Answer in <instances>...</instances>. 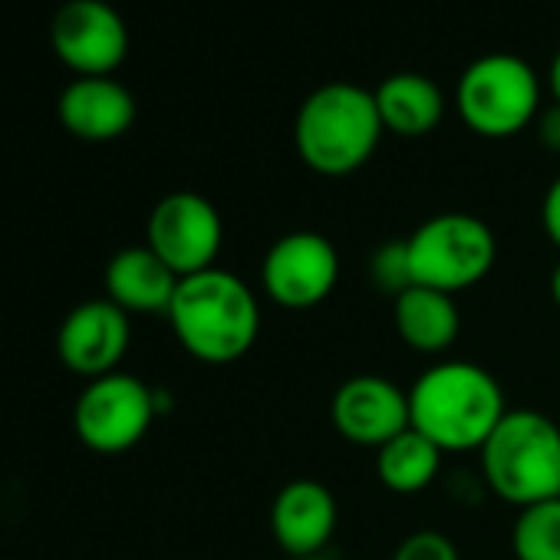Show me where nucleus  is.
<instances>
[{"mask_svg": "<svg viewBox=\"0 0 560 560\" xmlns=\"http://www.w3.org/2000/svg\"><path fill=\"white\" fill-rule=\"evenodd\" d=\"M370 280L376 284L380 294L386 298H399L409 288H416V277H412V264H409V244L402 241H386L373 250L370 257Z\"/></svg>", "mask_w": 560, "mask_h": 560, "instance_id": "obj_20", "label": "nucleus"}, {"mask_svg": "<svg viewBox=\"0 0 560 560\" xmlns=\"http://www.w3.org/2000/svg\"><path fill=\"white\" fill-rule=\"evenodd\" d=\"M330 422L340 439L376 452L399 432L412 429L409 389H402L393 380L376 376V373L350 376L334 393Z\"/></svg>", "mask_w": 560, "mask_h": 560, "instance_id": "obj_11", "label": "nucleus"}, {"mask_svg": "<svg viewBox=\"0 0 560 560\" xmlns=\"http://www.w3.org/2000/svg\"><path fill=\"white\" fill-rule=\"evenodd\" d=\"M406 244L416 284L452 298L481 284L498 260L494 231L468 211L432 214L406 237Z\"/></svg>", "mask_w": 560, "mask_h": 560, "instance_id": "obj_5", "label": "nucleus"}, {"mask_svg": "<svg viewBox=\"0 0 560 560\" xmlns=\"http://www.w3.org/2000/svg\"><path fill=\"white\" fill-rule=\"evenodd\" d=\"M145 244L178 277H191L218 267V254L224 244V221L205 195L172 191L152 208L145 224Z\"/></svg>", "mask_w": 560, "mask_h": 560, "instance_id": "obj_9", "label": "nucleus"}, {"mask_svg": "<svg viewBox=\"0 0 560 560\" xmlns=\"http://www.w3.org/2000/svg\"><path fill=\"white\" fill-rule=\"evenodd\" d=\"M508 416L494 373L471 360H442L409 386L412 429L448 452H478Z\"/></svg>", "mask_w": 560, "mask_h": 560, "instance_id": "obj_2", "label": "nucleus"}, {"mask_svg": "<svg viewBox=\"0 0 560 560\" xmlns=\"http://www.w3.org/2000/svg\"><path fill=\"white\" fill-rule=\"evenodd\" d=\"M376 96L357 83L317 86L298 109L294 145L304 165L327 178L360 172L383 139Z\"/></svg>", "mask_w": 560, "mask_h": 560, "instance_id": "obj_3", "label": "nucleus"}, {"mask_svg": "<svg viewBox=\"0 0 560 560\" xmlns=\"http://www.w3.org/2000/svg\"><path fill=\"white\" fill-rule=\"evenodd\" d=\"M165 317L182 350L208 366L244 360L260 337L257 294L224 267L182 277Z\"/></svg>", "mask_w": 560, "mask_h": 560, "instance_id": "obj_1", "label": "nucleus"}, {"mask_svg": "<svg viewBox=\"0 0 560 560\" xmlns=\"http://www.w3.org/2000/svg\"><path fill=\"white\" fill-rule=\"evenodd\" d=\"M50 44L77 77H113L129 54V27L106 0H67L54 14Z\"/></svg>", "mask_w": 560, "mask_h": 560, "instance_id": "obj_10", "label": "nucleus"}, {"mask_svg": "<svg viewBox=\"0 0 560 560\" xmlns=\"http://www.w3.org/2000/svg\"><path fill=\"white\" fill-rule=\"evenodd\" d=\"M298 560H330V557H324V553H320V557H298Z\"/></svg>", "mask_w": 560, "mask_h": 560, "instance_id": "obj_26", "label": "nucleus"}, {"mask_svg": "<svg viewBox=\"0 0 560 560\" xmlns=\"http://www.w3.org/2000/svg\"><path fill=\"white\" fill-rule=\"evenodd\" d=\"M159 412V396L129 373L90 380L73 406V429L96 455H122L136 448Z\"/></svg>", "mask_w": 560, "mask_h": 560, "instance_id": "obj_7", "label": "nucleus"}, {"mask_svg": "<svg viewBox=\"0 0 560 560\" xmlns=\"http://www.w3.org/2000/svg\"><path fill=\"white\" fill-rule=\"evenodd\" d=\"M178 273L149 247H122L106 264V298L126 314H168Z\"/></svg>", "mask_w": 560, "mask_h": 560, "instance_id": "obj_15", "label": "nucleus"}, {"mask_svg": "<svg viewBox=\"0 0 560 560\" xmlns=\"http://www.w3.org/2000/svg\"><path fill=\"white\" fill-rule=\"evenodd\" d=\"M481 478L517 511L560 498V425L534 409H508L478 448Z\"/></svg>", "mask_w": 560, "mask_h": 560, "instance_id": "obj_4", "label": "nucleus"}, {"mask_svg": "<svg viewBox=\"0 0 560 560\" xmlns=\"http://www.w3.org/2000/svg\"><path fill=\"white\" fill-rule=\"evenodd\" d=\"M550 93H553V103H560V50L550 63Z\"/></svg>", "mask_w": 560, "mask_h": 560, "instance_id": "obj_24", "label": "nucleus"}, {"mask_svg": "<svg viewBox=\"0 0 560 560\" xmlns=\"http://www.w3.org/2000/svg\"><path fill=\"white\" fill-rule=\"evenodd\" d=\"M376 109L383 129L402 139L429 136L445 116L442 90L422 73H393L376 86Z\"/></svg>", "mask_w": 560, "mask_h": 560, "instance_id": "obj_17", "label": "nucleus"}, {"mask_svg": "<svg viewBox=\"0 0 560 560\" xmlns=\"http://www.w3.org/2000/svg\"><path fill=\"white\" fill-rule=\"evenodd\" d=\"M393 560H462V553L448 534L425 527V530H412L409 537H402L399 547L393 550Z\"/></svg>", "mask_w": 560, "mask_h": 560, "instance_id": "obj_21", "label": "nucleus"}, {"mask_svg": "<svg viewBox=\"0 0 560 560\" xmlns=\"http://www.w3.org/2000/svg\"><path fill=\"white\" fill-rule=\"evenodd\" d=\"M442 448L429 442L422 432L406 429L376 448V475L393 494H419L442 471Z\"/></svg>", "mask_w": 560, "mask_h": 560, "instance_id": "obj_18", "label": "nucleus"}, {"mask_svg": "<svg viewBox=\"0 0 560 560\" xmlns=\"http://www.w3.org/2000/svg\"><path fill=\"white\" fill-rule=\"evenodd\" d=\"M393 324L399 340L422 357H442L462 334V314L455 298L422 284L409 288L393 301Z\"/></svg>", "mask_w": 560, "mask_h": 560, "instance_id": "obj_16", "label": "nucleus"}, {"mask_svg": "<svg viewBox=\"0 0 560 560\" xmlns=\"http://www.w3.org/2000/svg\"><path fill=\"white\" fill-rule=\"evenodd\" d=\"M340 524L337 498L314 478H294L277 491L270 504V530L277 547L291 560L320 557Z\"/></svg>", "mask_w": 560, "mask_h": 560, "instance_id": "obj_13", "label": "nucleus"}, {"mask_svg": "<svg viewBox=\"0 0 560 560\" xmlns=\"http://www.w3.org/2000/svg\"><path fill=\"white\" fill-rule=\"evenodd\" d=\"M537 139L547 152H560V103H553L550 109L537 113Z\"/></svg>", "mask_w": 560, "mask_h": 560, "instance_id": "obj_23", "label": "nucleus"}, {"mask_svg": "<svg viewBox=\"0 0 560 560\" xmlns=\"http://www.w3.org/2000/svg\"><path fill=\"white\" fill-rule=\"evenodd\" d=\"M129 343H132L129 314L116 307L109 298L73 307L57 330L60 363L70 373L83 376L86 383L116 373L129 353Z\"/></svg>", "mask_w": 560, "mask_h": 560, "instance_id": "obj_12", "label": "nucleus"}, {"mask_svg": "<svg viewBox=\"0 0 560 560\" xmlns=\"http://www.w3.org/2000/svg\"><path fill=\"white\" fill-rule=\"evenodd\" d=\"M455 106L462 122L485 139L524 132L540 109V80L514 54H488L465 67Z\"/></svg>", "mask_w": 560, "mask_h": 560, "instance_id": "obj_6", "label": "nucleus"}, {"mask_svg": "<svg viewBox=\"0 0 560 560\" xmlns=\"http://www.w3.org/2000/svg\"><path fill=\"white\" fill-rule=\"evenodd\" d=\"M550 301L560 307V260H557V267H553V273H550Z\"/></svg>", "mask_w": 560, "mask_h": 560, "instance_id": "obj_25", "label": "nucleus"}, {"mask_svg": "<svg viewBox=\"0 0 560 560\" xmlns=\"http://www.w3.org/2000/svg\"><path fill=\"white\" fill-rule=\"evenodd\" d=\"M340 284V254L320 231L277 237L260 260V288L284 311H314Z\"/></svg>", "mask_w": 560, "mask_h": 560, "instance_id": "obj_8", "label": "nucleus"}, {"mask_svg": "<svg viewBox=\"0 0 560 560\" xmlns=\"http://www.w3.org/2000/svg\"><path fill=\"white\" fill-rule=\"evenodd\" d=\"M511 550L517 560H560V498H547L517 511Z\"/></svg>", "mask_w": 560, "mask_h": 560, "instance_id": "obj_19", "label": "nucleus"}, {"mask_svg": "<svg viewBox=\"0 0 560 560\" xmlns=\"http://www.w3.org/2000/svg\"><path fill=\"white\" fill-rule=\"evenodd\" d=\"M63 129L83 142H113L136 122L132 93L113 77H77L57 103Z\"/></svg>", "mask_w": 560, "mask_h": 560, "instance_id": "obj_14", "label": "nucleus"}, {"mask_svg": "<svg viewBox=\"0 0 560 560\" xmlns=\"http://www.w3.org/2000/svg\"><path fill=\"white\" fill-rule=\"evenodd\" d=\"M540 224H544L547 241L560 250V175L550 182V188H547V195H544V205H540Z\"/></svg>", "mask_w": 560, "mask_h": 560, "instance_id": "obj_22", "label": "nucleus"}]
</instances>
